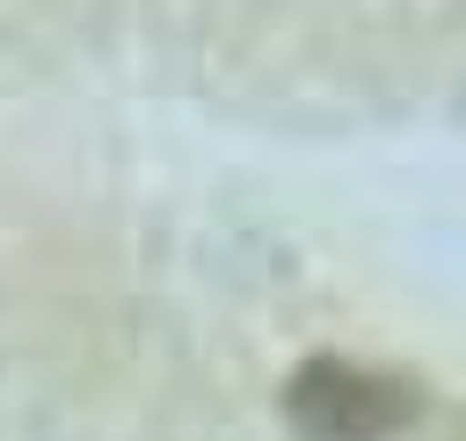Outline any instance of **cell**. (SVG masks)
Wrapping results in <instances>:
<instances>
[{
    "label": "cell",
    "instance_id": "6da1fadb",
    "mask_svg": "<svg viewBox=\"0 0 466 441\" xmlns=\"http://www.w3.org/2000/svg\"><path fill=\"white\" fill-rule=\"evenodd\" d=\"M287 426L303 441H393L418 426V385L328 352L287 376Z\"/></svg>",
    "mask_w": 466,
    "mask_h": 441
}]
</instances>
